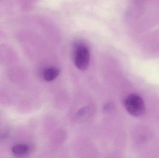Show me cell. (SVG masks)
<instances>
[{
  "label": "cell",
  "instance_id": "3957f363",
  "mask_svg": "<svg viewBox=\"0 0 159 158\" xmlns=\"http://www.w3.org/2000/svg\"><path fill=\"white\" fill-rule=\"evenodd\" d=\"M60 70L57 68H49L44 71L43 78L46 81H52L58 76Z\"/></svg>",
  "mask_w": 159,
  "mask_h": 158
},
{
  "label": "cell",
  "instance_id": "7a4b0ae2",
  "mask_svg": "<svg viewBox=\"0 0 159 158\" xmlns=\"http://www.w3.org/2000/svg\"><path fill=\"white\" fill-rule=\"evenodd\" d=\"M90 62L89 51L86 45L80 44L76 45L74 53L75 66L81 70H86Z\"/></svg>",
  "mask_w": 159,
  "mask_h": 158
},
{
  "label": "cell",
  "instance_id": "5b68a950",
  "mask_svg": "<svg viewBox=\"0 0 159 158\" xmlns=\"http://www.w3.org/2000/svg\"><path fill=\"white\" fill-rule=\"evenodd\" d=\"M8 131L7 130L0 131V140H2L7 137L8 135Z\"/></svg>",
  "mask_w": 159,
  "mask_h": 158
},
{
  "label": "cell",
  "instance_id": "6da1fadb",
  "mask_svg": "<svg viewBox=\"0 0 159 158\" xmlns=\"http://www.w3.org/2000/svg\"><path fill=\"white\" fill-rule=\"evenodd\" d=\"M124 106L132 116L139 117L143 114L145 104L142 97L136 94H131L125 99Z\"/></svg>",
  "mask_w": 159,
  "mask_h": 158
},
{
  "label": "cell",
  "instance_id": "277c9868",
  "mask_svg": "<svg viewBox=\"0 0 159 158\" xmlns=\"http://www.w3.org/2000/svg\"><path fill=\"white\" fill-rule=\"evenodd\" d=\"M29 151V147L27 145L20 144L13 147L12 152L13 154L17 156H23L26 155Z\"/></svg>",
  "mask_w": 159,
  "mask_h": 158
}]
</instances>
